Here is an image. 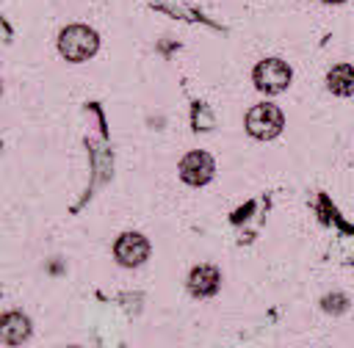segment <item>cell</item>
Masks as SVG:
<instances>
[{
  "label": "cell",
  "instance_id": "obj_1",
  "mask_svg": "<svg viewBox=\"0 0 354 348\" xmlns=\"http://www.w3.org/2000/svg\"><path fill=\"white\" fill-rule=\"evenodd\" d=\"M58 50L66 61H86L97 50V33L86 25H72L58 36Z\"/></svg>",
  "mask_w": 354,
  "mask_h": 348
},
{
  "label": "cell",
  "instance_id": "obj_8",
  "mask_svg": "<svg viewBox=\"0 0 354 348\" xmlns=\"http://www.w3.org/2000/svg\"><path fill=\"white\" fill-rule=\"evenodd\" d=\"M329 88H332V94H337V97L354 94V66H348V64L335 66V69L329 72Z\"/></svg>",
  "mask_w": 354,
  "mask_h": 348
},
{
  "label": "cell",
  "instance_id": "obj_2",
  "mask_svg": "<svg viewBox=\"0 0 354 348\" xmlns=\"http://www.w3.org/2000/svg\"><path fill=\"white\" fill-rule=\"evenodd\" d=\"M282 124H285L282 110H279L277 105H268V102L254 105V108L249 110V116H246V130H249V135L257 138V141L277 138L279 130H282Z\"/></svg>",
  "mask_w": 354,
  "mask_h": 348
},
{
  "label": "cell",
  "instance_id": "obj_6",
  "mask_svg": "<svg viewBox=\"0 0 354 348\" xmlns=\"http://www.w3.org/2000/svg\"><path fill=\"white\" fill-rule=\"evenodd\" d=\"M188 287L194 296H213L216 287H218V271L213 265H199L191 271V279H188Z\"/></svg>",
  "mask_w": 354,
  "mask_h": 348
},
{
  "label": "cell",
  "instance_id": "obj_3",
  "mask_svg": "<svg viewBox=\"0 0 354 348\" xmlns=\"http://www.w3.org/2000/svg\"><path fill=\"white\" fill-rule=\"evenodd\" d=\"M290 83V69L279 58H266L254 69V86L266 94H279Z\"/></svg>",
  "mask_w": 354,
  "mask_h": 348
},
{
  "label": "cell",
  "instance_id": "obj_4",
  "mask_svg": "<svg viewBox=\"0 0 354 348\" xmlns=\"http://www.w3.org/2000/svg\"><path fill=\"white\" fill-rule=\"evenodd\" d=\"M113 251H116V260H119L122 265L136 268V265H141V262L149 257V243H147L138 232H124V235L116 240Z\"/></svg>",
  "mask_w": 354,
  "mask_h": 348
},
{
  "label": "cell",
  "instance_id": "obj_5",
  "mask_svg": "<svg viewBox=\"0 0 354 348\" xmlns=\"http://www.w3.org/2000/svg\"><path fill=\"white\" fill-rule=\"evenodd\" d=\"M180 177L188 185H205L213 177V160L205 152H191L185 155V160L180 163Z\"/></svg>",
  "mask_w": 354,
  "mask_h": 348
},
{
  "label": "cell",
  "instance_id": "obj_9",
  "mask_svg": "<svg viewBox=\"0 0 354 348\" xmlns=\"http://www.w3.org/2000/svg\"><path fill=\"white\" fill-rule=\"evenodd\" d=\"M326 3H340V0H326Z\"/></svg>",
  "mask_w": 354,
  "mask_h": 348
},
{
  "label": "cell",
  "instance_id": "obj_7",
  "mask_svg": "<svg viewBox=\"0 0 354 348\" xmlns=\"http://www.w3.org/2000/svg\"><path fill=\"white\" fill-rule=\"evenodd\" d=\"M28 331H30V326H28V320H25L19 312H8V315L3 318V323H0L3 342H8V345L22 342V340L28 337Z\"/></svg>",
  "mask_w": 354,
  "mask_h": 348
}]
</instances>
